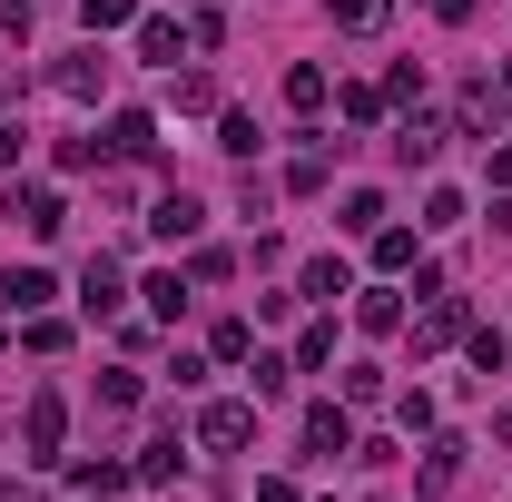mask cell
<instances>
[{
	"label": "cell",
	"instance_id": "6",
	"mask_svg": "<svg viewBox=\"0 0 512 502\" xmlns=\"http://www.w3.org/2000/svg\"><path fill=\"white\" fill-rule=\"evenodd\" d=\"M20 443H30V463H50V453H60V394H30V414H20Z\"/></svg>",
	"mask_w": 512,
	"mask_h": 502
},
{
	"label": "cell",
	"instance_id": "26",
	"mask_svg": "<svg viewBox=\"0 0 512 502\" xmlns=\"http://www.w3.org/2000/svg\"><path fill=\"white\" fill-rule=\"evenodd\" d=\"M325 355H335V325H306V335H296V365H306V375H316Z\"/></svg>",
	"mask_w": 512,
	"mask_h": 502
},
{
	"label": "cell",
	"instance_id": "15",
	"mask_svg": "<svg viewBox=\"0 0 512 502\" xmlns=\"http://www.w3.org/2000/svg\"><path fill=\"white\" fill-rule=\"evenodd\" d=\"M375 266H384V276H404V266H424V256H414V227H375Z\"/></svg>",
	"mask_w": 512,
	"mask_h": 502
},
{
	"label": "cell",
	"instance_id": "16",
	"mask_svg": "<svg viewBox=\"0 0 512 502\" xmlns=\"http://www.w3.org/2000/svg\"><path fill=\"white\" fill-rule=\"evenodd\" d=\"M207 345H217V365H247V355H256V325H247V315H227Z\"/></svg>",
	"mask_w": 512,
	"mask_h": 502
},
{
	"label": "cell",
	"instance_id": "3",
	"mask_svg": "<svg viewBox=\"0 0 512 502\" xmlns=\"http://www.w3.org/2000/svg\"><path fill=\"white\" fill-rule=\"evenodd\" d=\"M119 296H128L119 256H89V266H79V306H89V315H119Z\"/></svg>",
	"mask_w": 512,
	"mask_h": 502
},
{
	"label": "cell",
	"instance_id": "18",
	"mask_svg": "<svg viewBox=\"0 0 512 502\" xmlns=\"http://www.w3.org/2000/svg\"><path fill=\"white\" fill-rule=\"evenodd\" d=\"M335 227H345V237H375V227H384V197H375V188H355V197H345V217H335Z\"/></svg>",
	"mask_w": 512,
	"mask_h": 502
},
{
	"label": "cell",
	"instance_id": "31",
	"mask_svg": "<svg viewBox=\"0 0 512 502\" xmlns=\"http://www.w3.org/2000/svg\"><path fill=\"white\" fill-rule=\"evenodd\" d=\"M0 345H10V325H0Z\"/></svg>",
	"mask_w": 512,
	"mask_h": 502
},
{
	"label": "cell",
	"instance_id": "12",
	"mask_svg": "<svg viewBox=\"0 0 512 502\" xmlns=\"http://www.w3.org/2000/svg\"><path fill=\"white\" fill-rule=\"evenodd\" d=\"M138 296H148V315H168V325H178V315H188V276H178V266H158Z\"/></svg>",
	"mask_w": 512,
	"mask_h": 502
},
{
	"label": "cell",
	"instance_id": "2",
	"mask_svg": "<svg viewBox=\"0 0 512 502\" xmlns=\"http://www.w3.org/2000/svg\"><path fill=\"white\" fill-rule=\"evenodd\" d=\"M50 296H60V276H50V266H10V276H0V306H10V315H40Z\"/></svg>",
	"mask_w": 512,
	"mask_h": 502
},
{
	"label": "cell",
	"instance_id": "27",
	"mask_svg": "<svg viewBox=\"0 0 512 502\" xmlns=\"http://www.w3.org/2000/svg\"><path fill=\"white\" fill-rule=\"evenodd\" d=\"M20 148H30V128H10V119H0V168H10Z\"/></svg>",
	"mask_w": 512,
	"mask_h": 502
},
{
	"label": "cell",
	"instance_id": "4",
	"mask_svg": "<svg viewBox=\"0 0 512 502\" xmlns=\"http://www.w3.org/2000/svg\"><path fill=\"white\" fill-rule=\"evenodd\" d=\"M10 217L30 227V237H60L69 227V207H60V188H10Z\"/></svg>",
	"mask_w": 512,
	"mask_h": 502
},
{
	"label": "cell",
	"instance_id": "7",
	"mask_svg": "<svg viewBox=\"0 0 512 502\" xmlns=\"http://www.w3.org/2000/svg\"><path fill=\"white\" fill-rule=\"evenodd\" d=\"M197 217H207V207H197V197L178 188V197H158V207H148V237H168V247H188V237H197Z\"/></svg>",
	"mask_w": 512,
	"mask_h": 502
},
{
	"label": "cell",
	"instance_id": "19",
	"mask_svg": "<svg viewBox=\"0 0 512 502\" xmlns=\"http://www.w3.org/2000/svg\"><path fill=\"white\" fill-rule=\"evenodd\" d=\"M355 325H365V335H394V325H404V306L375 286V296H355Z\"/></svg>",
	"mask_w": 512,
	"mask_h": 502
},
{
	"label": "cell",
	"instance_id": "23",
	"mask_svg": "<svg viewBox=\"0 0 512 502\" xmlns=\"http://www.w3.org/2000/svg\"><path fill=\"white\" fill-rule=\"evenodd\" d=\"M217 148H227V158H256V119H247V109L217 119Z\"/></svg>",
	"mask_w": 512,
	"mask_h": 502
},
{
	"label": "cell",
	"instance_id": "5",
	"mask_svg": "<svg viewBox=\"0 0 512 502\" xmlns=\"http://www.w3.org/2000/svg\"><path fill=\"white\" fill-rule=\"evenodd\" d=\"M394 158H404V168H434V158H444V119H424V109H414V119L394 128Z\"/></svg>",
	"mask_w": 512,
	"mask_h": 502
},
{
	"label": "cell",
	"instance_id": "30",
	"mask_svg": "<svg viewBox=\"0 0 512 502\" xmlns=\"http://www.w3.org/2000/svg\"><path fill=\"white\" fill-rule=\"evenodd\" d=\"M493 227H503V237H512V197H503V207H493Z\"/></svg>",
	"mask_w": 512,
	"mask_h": 502
},
{
	"label": "cell",
	"instance_id": "9",
	"mask_svg": "<svg viewBox=\"0 0 512 502\" xmlns=\"http://www.w3.org/2000/svg\"><path fill=\"white\" fill-rule=\"evenodd\" d=\"M306 453H355V424H345V404H316V414H306Z\"/></svg>",
	"mask_w": 512,
	"mask_h": 502
},
{
	"label": "cell",
	"instance_id": "14",
	"mask_svg": "<svg viewBox=\"0 0 512 502\" xmlns=\"http://www.w3.org/2000/svg\"><path fill=\"white\" fill-rule=\"evenodd\" d=\"M453 335H463V296H434L424 325H414V345H453Z\"/></svg>",
	"mask_w": 512,
	"mask_h": 502
},
{
	"label": "cell",
	"instance_id": "28",
	"mask_svg": "<svg viewBox=\"0 0 512 502\" xmlns=\"http://www.w3.org/2000/svg\"><path fill=\"white\" fill-rule=\"evenodd\" d=\"M256 502H296V483H286V473H276V483H256Z\"/></svg>",
	"mask_w": 512,
	"mask_h": 502
},
{
	"label": "cell",
	"instance_id": "1",
	"mask_svg": "<svg viewBox=\"0 0 512 502\" xmlns=\"http://www.w3.org/2000/svg\"><path fill=\"white\" fill-rule=\"evenodd\" d=\"M197 443H207V453H237V443H256V404H207V414H197Z\"/></svg>",
	"mask_w": 512,
	"mask_h": 502
},
{
	"label": "cell",
	"instance_id": "11",
	"mask_svg": "<svg viewBox=\"0 0 512 502\" xmlns=\"http://www.w3.org/2000/svg\"><path fill=\"white\" fill-rule=\"evenodd\" d=\"M178 50H188V30H178V20H138V60L178 69Z\"/></svg>",
	"mask_w": 512,
	"mask_h": 502
},
{
	"label": "cell",
	"instance_id": "22",
	"mask_svg": "<svg viewBox=\"0 0 512 502\" xmlns=\"http://www.w3.org/2000/svg\"><path fill=\"white\" fill-rule=\"evenodd\" d=\"M325 178H335V158H325V148H306V158H296V168H286V188H296V197H316Z\"/></svg>",
	"mask_w": 512,
	"mask_h": 502
},
{
	"label": "cell",
	"instance_id": "10",
	"mask_svg": "<svg viewBox=\"0 0 512 502\" xmlns=\"http://www.w3.org/2000/svg\"><path fill=\"white\" fill-rule=\"evenodd\" d=\"M50 79H60V99H99V79H109V60H99V50H79V60H60Z\"/></svg>",
	"mask_w": 512,
	"mask_h": 502
},
{
	"label": "cell",
	"instance_id": "8",
	"mask_svg": "<svg viewBox=\"0 0 512 502\" xmlns=\"http://www.w3.org/2000/svg\"><path fill=\"white\" fill-rule=\"evenodd\" d=\"M148 148H158V119L148 109H119L109 119V158H148Z\"/></svg>",
	"mask_w": 512,
	"mask_h": 502
},
{
	"label": "cell",
	"instance_id": "20",
	"mask_svg": "<svg viewBox=\"0 0 512 502\" xmlns=\"http://www.w3.org/2000/svg\"><path fill=\"white\" fill-rule=\"evenodd\" d=\"M178 463H188V453H178V434H158V443H148V453H138V483H168Z\"/></svg>",
	"mask_w": 512,
	"mask_h": 502
},
{
	"label": "cell",
	"instance_id": "13",
	"mask_svg": "<svg viewBox=\"0 0 512 502\" xmlns=\"http://www.w3.org/2000/svg\"><path fill=\"white\" fill-rule=\"evenodd\" d=\"M453 473H463V443H424V473H414V493H453Z\"/></svg>",
	"mask_w": 512,
	"mask_h": 502
},
{
	"label": "cell",
	"instance_id": "24",
	"mask_svg": "<svg viewBox=\"0 0 512 502\" xmlns=\"http://www.w3.org/2000/svg\"><path fill=\"white\" fill-rule=\"evenodd\" d=\"M79 20H89V30H128V20H138V0H79Z\"/></svg>",
	"mask_w": 512,
	"mask_h": 502
},
{
	"label": "cell",
	"instance_id": "32",
	"mask_svg": "<svg viewBox=\"0 0 512 502\" xmlns=\"http://www.w3.org/2000/svg\"><path fill=\"white\" fill-rule=\"evenodd\" d=\"M503 89H512V69H503Z\"/></svg>",
	"mask_w": 512,
	"mask_h": 502
},
{
	"label": "cell",
	"instance_id": "17",
	"mask_svg": "<svg viewBox=\"0 0 512 502\" xmlns=\"http://www.w3.org/2000/svg\"><path fill=\"white\" fill-rule=\"evenodd\" d=\"M335 10V30H384L394 20V0H325Z\"/></svg>",
	"mask_w": 512,
	"mask_h": 502
},
{
	"label": "cell",
	"instance_id": "29",
	"mask_svg": "<svg viewBox=\"0 0 512 502\" xmlns=\"http://www.w3.org/2000/svg\"><path fill=\"white\" fill-rule=\"evenodd\" d=\"M493 188H512V148H493Z\"/></svg>",
	"mask_w": 512,
	"mask_h": 502
},
{
	"label": "cell",
	"instance_id": "25",
	"mask_svg": "<svg viewBox=\"0 0 512 502\" xmlns=\"http://www.w3.org/2000/svg\"><path fill=\"white\" fill-rule=\"evenodd\" d=\"M306 296H316V306H335V296H345V266H335V256H316V266H306Z\"/></svg>",
	"mask_w": 512,
	"mask_h": 502
},
{
	"label": "cell",
	"instance_id": "21",
	"mask_svg": "<svg viewBox=\"0 0 512 502\" xmlns=\"http://www.w3.org/2000/svg\"><path fill=\"white\" fill-rule=\"evenodd\" d=\"M286 99H296V109H325V69L296 60V69H286Z\"/></svg>",
	"mask_w": 512,
	"mask_h": 502
}]
</instances>
